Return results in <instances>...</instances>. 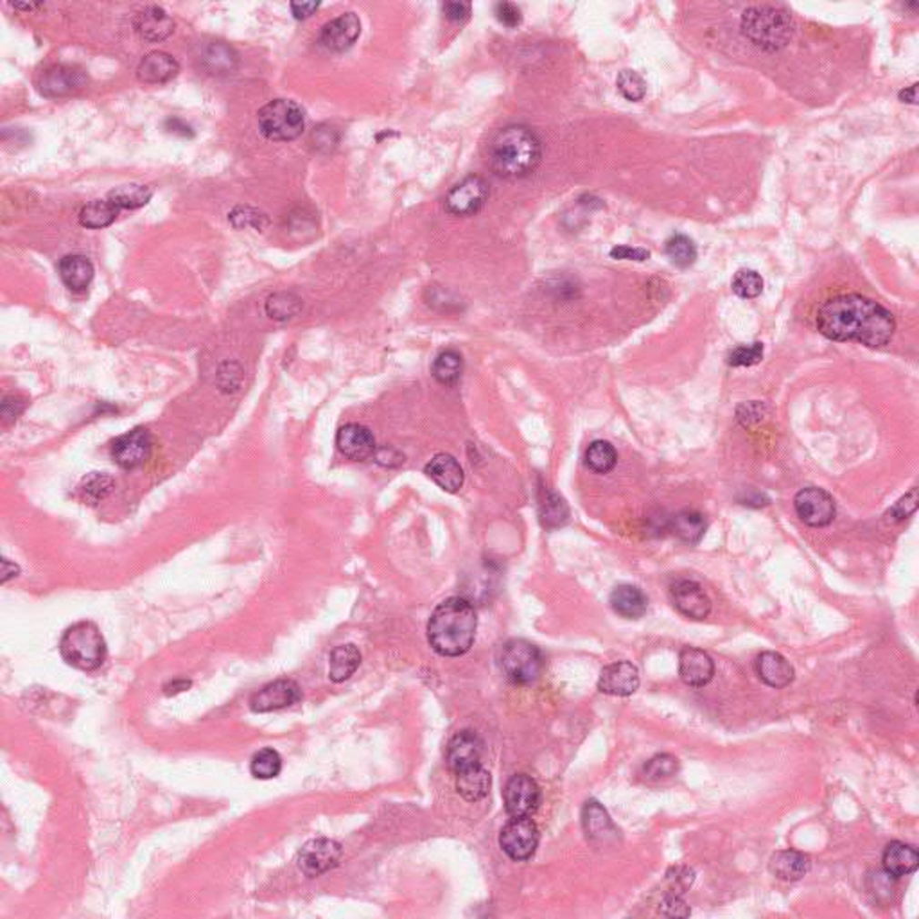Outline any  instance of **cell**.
Returning a JSON list of instances; mask_svg holds the SVG:
<instances>
[{
  "label": "cell",
  "instance_id": "cell-1",
  "mask_svg": "<svg viewBox=\"0 0 919 919\" xmlns=\"http://www.w3.org/2000/svg\"><path fill=\"white\" fill-rule=\"evenodd\" d=\"M817 331L833 342H857L871 349L887 345L896 331L891 311L862 295H839L817 309Z\"/></svg>",
  "mask_w": 919,
  "mask_h": 919
},
{
  "label": "cell",
  "instance_id": "cell-2",
  "mask_svg": "<svg viewBox=\"0 0 919 919\" xmlns=\"http://www.w3.org/2000/svg\"><path fill=\"white\" fill-rule=\"evenodd\" d=\"M478 628L475 606L451 597L436 606L428 621L429 647L442 658H458L471 650Z\"/></svg>",
  "mask_w": 919,
  "mask_h": 919
},
{
  "label": "cell",
  "instance_id": "cell-3",
  "mask_svg": "<svg viewBox=\"0 0 919 919\" xmlns=\"http://www.w3.org/2000/svg\"><path fill=\"white\" fill-rule=\"evenodd\" d=\"M543 146L539 137L523 124H512L497 131L489 146L492 173L503 180L530 177L541 164Z\"/></svg>",
  "mask_w": 919,
  "mask_h": 919
},
{
  "label": "cell",
  "instance_id": "cell-4",
  "mask_svg": "<svg viewBox=\"0 0 919 919\" xmlns=\"http://www.w3.org/2000/svg\"><path fill=\"white\" fill-rule=\"evenodd\" d=\"M743 36L763 51L783 49L794 35V18L781 5H752L740 22Z\"/></svg>",
  "mask_w": 919,
  "mask_h": 919
},
{
  "label": "cell",
  "instance_id": "cell-5",
  "mask_svg": "<svg viewBox=\"0 0 919 919\" xmlns=\"http://www.w3.org/2000/svg\"><path fill=\"white\" fill-rule=\"evenodd\" d=\"M60 652L70 667L83 672H94L101 669L107 659V643L96 623L79 621L65 630Z\"/></svg>",
  "mask_w": 919,
  "mask_h": 919
},
{
  "label": "cell",
  "instance_id": "cell-6",
  "mask_svg": "<svg viewBox=\"0 0 919 919\" xmlns=\"http://www.w3.org/2000/svg\"><path fill=\"white\" fill-rule=\"evenodd\" d=\"M260 133L273 142H290L302 135L306 114L291 99H273L257 112Z\"/></svg>",
  "mask_w": 919,
  "mask_h": 919
},
{
  "label": "cell",
  "instance_id": "cell-7",
  "mask_svg": "<svg viewBox=\"0 0 919 919\" xmlns=\"http://www.w3.org/2000/svg\"><path fill=\"white\" fill-rule=\"evenodd\" d=\"M497 665L510 682L530 684L543 674L545 659L534 643L526 639H510L499 648Z\"/></svg>",
  "mask_w": 919,
  "mask_h": 919
},
{
  "label": "cell",
  "instance_id": "cell-8",
  "mask_svg": "<svg viewBox=\"0 0 919 919\" xmlns=\"http://www.w3.org/2000/svg\"><path fill=\"white\" fill-rule=\"evenodd\" d=\"M539 828L530 817H512L499 833V846L516 862L534 857L539 848Z\"/></svg>",
  "mask_w": 919,
  "mask_h": 919
},
{
  "label": "cell",
  "instance_id": "cell-9",
  "mask_svg": "<svg viewBox=\"0 0 919 919\" xmlns=\"http://www.w3.org/2000/svg\"><path fill=\"white\" fill-rule=\"evenodd\" d=\"M487 198H489V184L482 177L471 175L465 177L445 194L444 205L449 214L465 218L480 212Z\"/></svg>",
  "mask_w": 919,
  "mask_h": 919
},
{
  "label": "cell",
  "instance_id": "cell-10",
  "mask_svg": "<svg viewBox=\"0 0 919 919\" xmlns=\"http://www.w3.org/2000/svg\"><path fill=\"white\" fill-rule=\"evenodd\" d=\"M503 804L510 817H532L541 804V789L528 774H514L503 791Z\"/></svg>",
  "mask_w": 919,
  "mask_h": 919
},
{
  "label": "cell",
  "instance_id": "cell-11",
  "mask_svg": "<svg viewBox=\"0 0 919 919\" xmlns=\"http://www.w3.org/2000/svg\"><path fill=\"white\" fill-rule=\"evenodd\" d=\"M794 506L799 519L813 528L828 526L837 514L835 499L819 487H806L797 492Z\"/></svg>",
  "mask_w": 919,
  "mask_h": 919
},
{
  "label": "cell",
  "instance_id": "cell-12",
  "mask_svg": "<svg viewBox=\"0 0 919 919\" xmlns=\"http://www.w3.org/2000/svg\"><path fill=\"white\" fill-rule=\"evenodd\" d=\"M302 699L301 686L291 679H279L268 682L250 699V710L253 713H270L290 708Z\"/></svg>",
  "mask_w": 919,
  "mask_h": 919
},
{
  "label": "cell",
  "instance_id": "cell-13",
  "mask_svg": "<svg viewBox=\"0 0 919 919\" xmlns=\"http://www.w3.org/2000/svg\"><path fill=\"white\" fill-rule=\"evenodd\" d=\"M343 855L342 846L332 839H312L304 844L299 853V867L309 876L316 878L334 869Z\"/></svg>",
  "mask_w": 919,
  "mask_h": 919
},
{
  "label": "cell",
  "instance_id": "cell-14",
  "mask_svg": "<svg viewBox=\"0 0 919 919\" xmlns=\"http://www.w3.org/2000/svg\"><path fill=\"white\" fill-rule=\"evenodd\" d=\"M153 451V438L146 428L131 429L114 442L112 456L126 471L144 465Z\"/></svg>",
  "mask_w": 919,
  "mask_h": 919
},
{
  "label": "cell",
  "instance_id": "cell-15",
  "mask_svg": "<svg viewBox=\"0 0 919 919\" xmlns=\"http://www.w3.org/2000/svg\"><path fill=\"white\" fill-rule=\"evenodd\" d=\"M88 77L83 68L76 65H53L40 77V92L46 97H65L87 85Z\"/></svg>",
  "mask_w": 919,
  "mask_h": 919
},
{
  "label": "cell",
  "instance_id": "cell-16",
  "mask_svg": "<svg viewBox=\"0 0 919 919\" xmlns=\"http://www.w3.org/2000/svg\"><path fill=\"white\" fill-rule=\"evenodd\" d=\"M484 741L473 731H460L453 736L445 749V763L453 774L482 763Z\"/></svg>",
  "mask_w": 919,
  "mask_h": 919
},
{
  "label": "cell",
  "instance_id": "cell-17",
  "mask_svg": "<svg viewBox=\"0 0 919 919\" xmlns=\"http://www.w3.org/2000/svg\"><path fill=\"white\" fill-rule=\"evenodd\" d=\"M362 35V22L354 13H343L327 22L320 31V44L331 53L351 49Z\"/></svg>",
  "mask_w": 919,
  "mask_h": 919
},
{
  "label": "cell",
  "instance_id": "cell-18",
  "mask_svg": "<svg viewBox=\"0 0 919 919\" xmlns=\"http://www.w3.org/2000/svg\"><path fill=\"white\" fill-rule=\"evenodd\" d=\"M675 609L689 619H706L711 613V600L702 586L693 580H677L670 589Z\"/></svg>",
  "mask_w": 919,
  "mask_h": 919
},
{
  "label": "cell",
  "instance_id": "cell-19",
  "mask_svg": "<svg viewBox=\"0 0 919 919\" xmlns=\"http://www.w3.org/2000/svg\"><path fill=\"white\" fill-rule=\"evenodd\" d=\"M679 675L691 688H704L715 675L711 656L695 647H684L679 654Z\"/></svg>",
  "mask_w": 919,
  "mask_h": 919
},
{
  "label": "cell",
  "instance_id": "cell-20",
  "mask_svg": "<svg viewBox=\"0 0 919 919\" xmlns=\"http://www.w3.org/2000/svg\"><path fill=\"white\" fill-rule=\"evenodd\" d=\"M639 688V670L628 661L608 665L598 677V689L613 697H628Z\"/></svg>",
  "mask_w": 919,
  "mask_h": 919
},
{
  "label": "cell",
  "instance_id": "cell-21",
  "mask_svg": "<svg viewBox=\"0 0 919 919\" xmlns=\"http://www.w3.org/2000/svg\"><path fill=\"white\" fill-rule=\"evenodd\" d=\"M336 447L338 451L356 462H363L375 454V438L373 433L362 424H345L336 433Z\"/></svg>",
  "mask_w": 919,
  "mask_h": 919
},
{
  "label": "cell",
  "instance_id": "cell-22",
  "mask_svg": "<svg viewBox=\"0 0 919 919\" xmlns=\"http://www.w3.org/2000/svg\"><path fill=\"white\" fill-rule=\"evenodd\" d=\"M133 26L138 36L151 44L166 40L175 31L173 18L158 5H149L137 13Z\"/></svg>",
  "mask_w": 919,
  "mask_h": 919
},
{
  "label": "cell",
  "instance_id": "cell-23",
  "mask_svg": "<svg viewBox=\"0 0 919 919\" xmlns=\"http://www.w3.org/2000/svg\"><path fill=\"white\" fill-rule=\"evenodd\" d=\"M424 473L431 482H434L442 491L454 492L460 491L464 485V469L458 464V460L447 453H438L434 454L426 467Z\"/></svg>",
  "mask_w": 919,
  "mask_h": 919
},
{
  "label": "cell",
  "instance_id": "cell-24",
  "mask_svg": "<svg viewBox=\"0 0 919 919\" xmlns=\"http://www.w3.org/2000/svg\"><path fill=\"white\" fill-rule=\"evenodd\" d=\"M754 670L761 682L776 689L787 688L796 677L794 667L778 652H761L754 661Z\"/></svg>",
  "mask_w": 919,
  "mask_h": 919
},
{
  "label": "cell",
  "instance_id": "cell-25",
  "mask_svg": "<svg viewBox=\"0 0 919 919\" xmlns=\"http://www.w3.org/2000/svg\"><path fill=\"white\" fill-rule=\"evenodd\" d=\"M180 70L179 62L164 53V51H153L142 58V62L137 66V76L140 81L149 83V85H160L168 83L173 79Z\"/></svg>",
  "mask_w": 919,
  "mask_h": 919
},
{
  "label": "cell",
  "instance_id": "cell-26",
  "mask_svg": "<svg viewBox=\"0 0 919 919\" xmlns=\"http://www.w3.org/2000/svg\"><path fill=\"white\" fill-rule=\"evenodd\" d=\"M882 865H883V871L894 878L913 874L919 865L918 850L914 846L900 842V841L889 842L883 850V855H882Z\"/></svg>",
  "mask_w": 919,
  "mask_h": 919
},
{
  "label": "cell",
  "instance_id": "cell-27",
  "mask_svg": "<svg viewBox=\"0 0 919 919\" xmlns=\"http://www.w3.org/2000/svg\"><path fill=\"white\" fill-rule=\"evenodd\" d=\"M582 826L589 841L608 842L616 837L618 830L606 808L598 801H587L582 810Z\"/></svg>",
  "mask_w": 919,
  "mask_h": 919
},
{
  "label": "cell",
  "instance_id": "cell-28",
  "mask_svg": "<svg viewBox=\"0 0 919 919\" xmlns=\"http://www.w3.org/2000/svg\"><path fill=\"white\" fill-rule=\"evenodd\" d=\"M810 867H812L810 857L796 850L776 852L769 860V871L781 882L801 880L802 876L808 874Z\"/></svg>",
  "mask_w": 919,
  "mask_h": 919
},
{
  "label": "cell",
  "instance_id": "cell-29",
  "mask_svg": "<svg viewBox=\"0 0 919 919\" xmlns=\"http://www.w3.org/2000/svg\"><path fill=\"white\" fill-rule=\"evenodd\" d=\"M60 277L70 291H85L94 279V264L85 255H66L60 260Z\"/></svg>",
  "mask_w": 919,
  "mask_h": 919
},
{
  "label": "cell",
  "instance_id": "cell-30",
  "mask_svg": "<svg viewBox=\"0 0 919 919\" xmlns=\"http://www.w3.org/2000/svg\"><path fill=\"white\" fill-rule=\"evenodd\" d=\"M609 604H611L614 613L619 614L621 618H627V619L641 618L643 614L647 613V608H648V600H647L645 593L639 587L630 586V584H623V586L614 587Z\"/></svg>",
  "mask_w": 919,
  "mask_h": 919
},
{
  "label": "cell",
  "instance_id": "cell-31",
  "mask_svg": "<svg viewBox=\"0 0 919 919\" xmlns=\"http://www.w3.org/2000/svg\"><path fill=\"white\" fill-rule=\"evenodd\" d=\"M456 776V791L465 801L476 802L489 796L492 787V778L489 771L480 765L465 769Z\"/></svg>",
  "mask_w": 919,
  "mask_h": 919
},
{
  "label": "cell",
  "instance_id": "cell-32",
  "mask_svg": "<svg viewBox=\"0 0 919 919\" xmlns=\"http://www.w3.org/2000/svg\"><path fill=\"white\" fill-rule=\"evenodd\" d=\"M539 519L546 530L560 528L569 521L567 503L550 487H541L539 491Z\"/></svg>",
  "mask_w": 919,
  "mask_h": 919
},
{
  "label": "cell",
  "instance_id": "cell-33",
  "mask_svg": "<svg viewBox=\"0 0 919 919\" xmlns=\"http://www.w3.org/2000/svg\"><path fill=\"white\" fill-rule=\"evenodd\" d=\"M362 665V652L356 645H340L331 652L329 658V679L332 682H345L356 674Z\"/></svg>",
  "mask_w": 919,
  "mask_h": 919
},
{
  "label": "cell",
  "instance_id": "cell-34",
  "mask_svg": "<svg viewBox=\"0 0 919 919\" xmlns=\"http://www.w3.org/2000/svg\"><path fill=\"white\" fill-rule=\"evenodd\" d=\"M670 532L686 545H697L706 534V519L700 512L682 510L672 517Z\"/></svg>",
  "mask_w": 919,
  "mask_h": 919
},
{
  "label": "cell",
  "instance_id": "cell-35",
  "mask_svg": "<svg viewBox=\"0 0 919 919\" xmlns=\"http://www.w3.org/2000/svg\"><path fill=\"white\" fill-rule=\"evenodd\" d=\"M119 212L110 199H94L81 209L79 223L85 229H105L116 221Z\"/></svg>",
  "mask_w": 919,
  "mask_h": 919
},
{
  "label": "cell",
  "instance_id": "cell-36",
  "mask_svg": "<svg viewBox=\"0 0 919 919\" xmlns=\"http://www.w3.org/2000/svg\"><path fill=\"white\" fill-rule=\"evenodd\" d=\"M433 377L444 386H454L464 373V358L460 352L449 349L436 356L431 367Z\"/></svg>",
  "mask_w": 919,
  "mask_h": 919
},
{
  "label": "cell",
  "instance_id": "cell-37",
  "mask_svg": "<svg viewBox=\"0 0 919 919\" xmlns=\"http://www.w3.org/2000/svg\"><path fill=\"white\" fill-rule=\"evenodd\" d=\"M153 196V189L148 187V185L142 184H128L121 185V187H116L114 190H110L108 194V199L119 209H138V207H144Z\"/></svg>",
  "mask_w": 919,
  "mask_h": 919
},
{
  "label": "cell",
  "instance_id": "cell-38",
  "mask_svg": "<svg viewBox=\"0 0 919 919\" xmlns=\"http://www.w3.org/2000/svg\"><path fill=\"white\" fill-rule=\"evenodd\" d=\"M616 462H618V454H616V449L611 442L595 440L586 451V465L598 475L611 473Z\"/></svg>",
  "mask_w": 919,
  "mask_h": 919
},
{
  "label": "cell",
  "instance_id": "cell-39",
  "mask_svg": "<svg viewBox=\"0 0 919 919\" xmlns=\"http://www.w3.org/2000/svg\"><path fill=\"white\" fill-rule=\"evenodd\" d=\"M302 311V299L291 291H281L266 301V312L271 320L286 322Z\"/></svg>",
  "mask_w": 919,
  "mask_h": 919
},
{
  "label": "cell",
  "instance_id": "cell-40",
  "mask_svg": "<svg viewBox=\"0 0 919 919\" xmlns=\"http://www.w3.org/2000/svg\"><path fill=\"white\" fill-rule=\"evenodd\" d=\"M282 771V758L275 749H260L250 761V772L257 780H273Z\"/></svg>",
  "mask_w": 919,
  "mask_h": 919
},
{
  "label": "cell",
  "instance_id": "cell-41",
  "mask_svg": "<svg viewBox=\"0 0 919 919\" xmlns=\"http://www.w3.org/2000/svg\"><path fill=\"white\" fill-rule=\"evenodd\" d=\"M667 255L677 268H689L697 260V245L684 234H675L667 241Z\"/></svg>",
  "mask_w": 919,
  "mask_h": 919
},
{
  "label": "cell",
  "instance_id": "cell-42",
  "mask_svg": "<svg viewBox=\"0 0 919 919\" xmlns=\"http://www.w3.org/2000/svg\"><path fill=\"white\" fill-rule=\"evenodd\" d=\"M677 772H679V760L672 754H658L650 758L643 767V778L654 783L670 780Z\"/></svg>",
  "mask_w": 919,
  "mask_h": 919
},
{
  "label": "cell",
  "instance_id": "cell-43",
  "mask_svg": "<svg viewBox=\"0 0 919 919\" xmlns=\"http://www.w3.org/2000/svg\"><path fill=\"white\" fill-rule=\"evenodd\" d=\"M763 279L758 271L754 270H740L736 271L735 277H733V282H731V288L735 291V295H738L740 299H745V301H752V299H758L761 293H763Z\"/></svg>",
  "mask_w": 919,
  "mask_h": 919
},
{
  "label": "cell",
  "instance_id": "cell-44",
  "mask_svg": "<svg viewBox=\"0 0 919 919\" xmlns=\"http://www.w3.org/2000/svg\"><path fill=\"white\" fill-rule=\"evenodd\" d=\"M616 85H618V90L621 92V96L625 99H628V101H634V103L641 101L645 97V94H647V83H645V79L638 72H634V70H623V72H619Z\"/></svg>",
  "mask_w": 919,
  "mask_h": 919
},
{
  "label": "cell",
  "instance_id": "cell-45",
  "mask_svg": "<svg viewBox=\"0 0 919 919\" xmlns=\"http://www.w3.org/2000/svg\"><path fill=\"white\" fill-rule=\"evenodd\" d=\"M229 218L236 229L251 227L255 230H262L268 225V216L264 212H260L253 207H246V205L236 207Z\"/></svg>",
  "mask_w": 919,
  "mask_h": 919
},
{
  "label": "cell",
  "instance_id": "cell-46",
  "mask_svg": "<svg viewBox=\"0 0 919 919\" xmlns=\"http://www.w3.org/2000/svg\"><path fill=\"white\" fill-rule=\"evenodd\" d=\"M205 62L209 63V66L216 72H225V70H234L236 63H238V55L234 53L232 47L218 42V44H212L207 56H205Z\"/></svg>",
  "mask_w": 919,
  "mask_h": 919
},
{
  "label": "cell",
  "instance_id": "cell-47",
  "mask_svg": "<svg viewBox=\"0 0 919 919\" xmlns=\"http://www.w3.org/2000/svg\"><path fill=\"white\" fill-rule=\"evenodd\" d=\"M763 360V343L754 342L749 345H740L731 351L728 363L731 367H754Z\"/></svg>",
  "mask_w": 919,
  "mask_h": 919
},
{
  "label": "cell",
  "instance_id": "cell-48",
  "mask_svg": "<svg viewBox=\"0 0 919 919\" xmlns=\"http://www.w3.org/2000/svg\"><path fill=\"white\" fill-rule=\"evenodd\" d=\"M114 487V480L107 475H99V473H94L92 476L85 478L83 480V487H81V492L85 494V497L92 499V501H99L103 499L108 492L112 491Z\"/></svg>",
  "mask_w": 919,
  "mask_h": 919
},
{
  "label": "cell",
  "instance_id": "cell-49",
  "mask_svg": "<svg viewBox=\"0 0 919 919\" xmlns=\"http://www.w3.org/2000/svg\"><path fill=\"white\" fill-rule=\"evenodd\" d=\"M916 508H918V489H913L889 510V516L894 521H904L909 519L916 512Z\"/></svg>",
  "mask_w": 919,
  "mask_h": 919
},
{
  "label": "cell",
  "instance_id": "cell-50",
  "mask_svg": "<svg viewBox=\"0 0 919 919\" xmlns=\"http://www.w3.org/2000/svg\"><path fill=\"white\" fill-rule=\"evenodd\" d=\"M659 913L665 914V916H670V918H686V916L691 914V909L686 905V902L680 898V894L670 893L661 902Z\"/></svg>",
  "mask_w": 919,
  "mask_h": 919
},
{
  "label": "cell",
  "instance_id": "cell-51",
  "mask_svg": "<svg viewBox=\"0 0 919 919\" xmlns=\"http://www.w3.org/2000/svg\"><path fill=\"white\" fill-rule=\"evenodd\" d=\"M495 16L506 27H517L521 24V20H523L521 9L516 4H510V2H499V4H495Z\"/></svg>",
  "mask_w": 919,
  "mask_h": 919
},
{
  "label": "cell",
  "instance_id": "cell-52",
  "mask_svg": "<svg viewBox=\"0 0 919 919\" xmlns=\"http://www.w3.org/2000/svg\"><path fill=\"white\" fill-rule=\"evenodd\" d=\"M444 15L451 22H464L471 15V4L469 2H445L444 4Z\"/></svg>",
  "mask_w": 919,
  "mask_h": 919
},
{
  "label": "cell",
  "instance_id": "cell-53",
  "mask_svg": "<svg viewBox=\"0 0 919 919\" xmlns=\"http://www.w3.org/2000/svg\"><path fill=\"white\" fill-rule=\"evenodd\" d=\"M611 257L619 260H647L650 257L648 250L643 248H632V246H614L611 250Z\"/></svg>",
  "mask_w": 919,
  "mask_h": 919
},
{
  "label": "cell",
  "instance_id": "cell-54",
  "mask_svg": "<svg viewBox=\"0 0 919 919\" xmlns=\"http://www.w3.org/2000/svg\"><path fill=\"white\" fill-rule=\"evenodd\" d=\"M24 406H26V404H24V401H22V399H18V397H5V399L2 401V408H0L2 417H4L5 421H9V419H16V417L24 412Z\"/></svg>",
  "mask_w": 919,
  "mask_h": 919
},
{
  "label": "cell",
  "instance_id": "cell-55",
  "mask_svg": "<svg viewBox=\"0 0 919 919\" xmlns=\"http://www.w3.org/2000/svg\"><path fill=\"white\" fill-rule=\"evenodd\" d=\"M318 7H320V2H291L293 16L299 20L311 16Z\"/></svg>",
  "mask_w": 919,
  "mask_h": 919
},
{
  "label": "cell",
  "instance_id": "cell-56",
  "mask_svg": "<svg viewBox=\"0 0 919 919\" xmlns=\"http://www.w3.org/2000/svg\"><path fill=\"white\" fill-rule=\"evenodd\" d=\"M900 99H902L904 103H911V105H914V103H916V85H913V87H909L907 90L900 92Z\"/></svg>",
  "mask_w": 919,
  "mask_h": 919
},
{
  "label": "cell",
  "instance_id": "cell-57",
  "mask_svg": "<svg viewBox=\"0 0 919 919\" xmlns=\"http://www.w3.org/2000/svg\"><path fill=\"white\" fill-rule=\"evenodd\" d=\"M189 686H190V682H189V680H175V682H171V684H169V686H166V688H175V689H171V691H169V695H171V693L184 691V689H187Z\"/></svg>",
  "mask_w": 919,
  "mask_h": 919
},
{
  "label": "cell",
  "instance_id": "cell-58",
  "mask_svg": "<svg viewBox=\"0 0 919 919\" xmlns=\"http://www.w3.org/2000/svg\"><path fill=\"white\" fill-rule=\"evenodd\" d=\"M11 5H13V7H16V9H26V11H33V9L40 7V5H42V2H29V4H20V2H11Z\"/></svg>",
  "mask_w": 919,
  "mask_h": 919
}]
</instances>
